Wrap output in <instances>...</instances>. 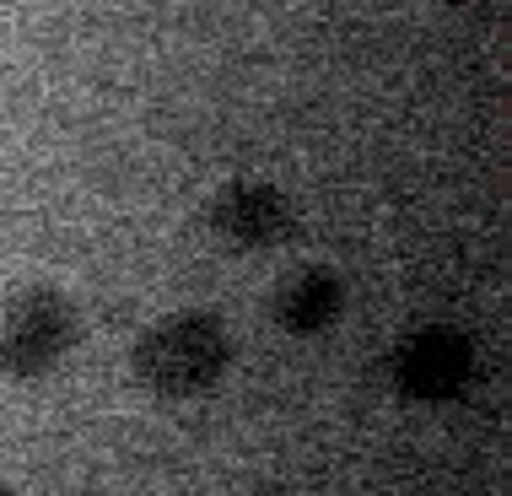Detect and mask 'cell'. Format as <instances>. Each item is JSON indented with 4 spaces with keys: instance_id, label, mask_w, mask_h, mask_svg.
Listing matches in <instances>:
<instances>
[{
    "instance_id": "obj_3",
    "label": "cell",
    "mask_w": 512,
    "mask_h": 496,
    "mask_svg": "<svg viewBox=\"0 0 512 496\" xmlns=\"http://www.w3.org/2000/svg\"><path fill=\"white\" fill-rule=\"evenodd\" d=\"M469 367H475V356H469V340L459 329H415L405 346L394 351V383L405 389L410 399H421V405H442V399H453L469 383Z\"/></svg>"
},
{
    "instance_id": "obj_6",
    "label": "cell",
    "mask_w": 512,
    "mask_h": 496,
    "mask_svg": "<svg viewBox=\"0 0 512 496\" xmlns=\"http://www.w3.org/2000/svg\"><path fill=\"white\" fill-rule=\"evenodd\" d=\"M0 496H11V491H6V486H0Z\"/></svg>"
},
{
    "instance_id": "obj_4",
    "label": "cell",
    "mask_w": 512,
    "mask_h": 496,
    "mask_svg": "<svg viewBox=\"0 0 512 496\" xmlns=\"http://www.w3.org/2000/svg\"><path fill=\"white\" fill-rule=\"evenodd\" d=\"M211 222L221 238L238 243V248H270V243H281L292 216H286V200L270 184H227L216 211H211Z\"/></svg>"
},
{
    "instance_id": "obj_2",
    "label": "cell",
    "mask_w": 512,
    "mask_h": 496,
    "mask_svg": "<svg viewBox=\"0 0 512 496\" xmlns=\"http://www.w3.org/2000/svg\"><path fill=\"white\" fill-rule=\"evenodd\" d=\"M76 346V313L60 292H22L0 319V372L11 378H44Z\"/></svg>"
},
{
    "instance_id": "obj_1",
    "label": "cell",
    "mask_w": 512,
    "mask_h": 496,
    "mask_svg": "<svg viewBox=\"0 0 512 496\" xmlns=\"http://www.w3.org/2000/svg\"><path fill=\"white\" fill-rule=\"evenodd\" d=\"M232 340L211 313H173L168 324L146 329L135 346V378L162 399L200 394L227 372Z\"/></svg>"
},
{
    "instance_id": "obj_5",
    "label": "cell",
    "mask_w": 512,
    "mask_h": 496,
    "mask_svg": "<svg viewBox=\"0 0 512 496\" xmlns=\"http://www.w3.org/2000/svg\"><path fill=\"white\" fill-rule=\"evenodd\" d=\"M340 313V281L329 270H302L275 292V319H281L292 335H318L329 329Z\"/></svg>"
}]
</instances>
